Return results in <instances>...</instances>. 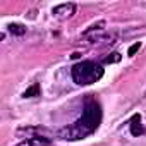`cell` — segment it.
<instances>
[{"label": "cell", "mask_w": 146, "mask_h": 146, "mask_svg": "<svg viewBox=\"0 0 146 146\" xmlns=\"http://www.w3.org/2000/svg\"><path fill=\"white\" fill-rule=\"evenodd\" d=\"M52 14L58 19H67L70 16L76 14V4L72 2H67V4H60V5H55L52 9Z\"/></svg>", "instance_id": "3"}, {"label": "cell", "mask_w": 146, "mask_h": 146, "mask_svg": "<svg viewBox=\"0 0 146 146\" xmlns=\"http://www.w3.org/2000/svg\"><path fill=\"white\" fill-rule=\"evenodd\" d=\"M120 53H117V52H113V53H110L108 57H105L103 58V64H115V62H120Z\"/></svg>", "instance_id": "9"}, {"label": "cell", "mask_w": 146, "mask_h": 146, "mask_svg": "<svg viewBox=\"0 0 146 146\" xmlns=\"http://www.w3.org/2000/svg\"><path fill=\"white\" fill-rule=\"evenodd\" d=\"M139 48H141V43H139V41H136L134 45H131V48H129L127 55H129V57H132V55H134V53H136V52H137Z\"/></svg>", "instance_id": "10"}, {"label": "cell", "mask_w": 146, "mask_h": 146, "mask_svg": "<svg viewBox=\"0 0 146 146\" xmlns=\"http://www.w3.org/2000/svg\"><path fill=\"white\" fill-rule=\"evenodd\" d=\"M40 93H41L40 84H38V83H35L33 86H29V88L23 93V96H24V98H35V96H40Z\"/></svg>", "instance_id": "6"}, {"label": "cell", "mask_w": 146, "mask_h": 146, "mask_svg": "<svg viewBox=\"0 0 146 146\" xmlns=\"http://www.w3.org/2000/svg\"><path fill=\"white\" fill-rule=\"evenodd\" d=\"M9 33H12V35H16V36H23L24 33H26V28L23 26V24H17V23H14V24H9Z\"/></svg>", "instance_id": "7"}, {"label": "cell", "mask_w": 146, "mask_h": 146, "mask_svg": "<svg viewBox=\"0 0 146 146\" xmlns=\"http://www.w3.org/2000/svg\"><path fill=\"white\" fill-rule=\"evenodd\" d=\"M105 24H107L105 21H98V23L91 24V26H90L83 35H84V36H88V35H91V33H95V31H100V29H103V28H105Z\"/></svg>", "instance_id": "8"}, {"label": "cell", "mask_w": 146, "mask_h": 146, "mask_svg": "<svg viewBox=\"0 0 146 146\" xmlns=\"http://www.w3.org/2000/svg\"><path fill=\"white\" fill-rule=\"evenodd\" d=\"M102 122V108L96 100H88L83 110V115L70 125L58 131V137L65 141H79L91 136Z\"/></svg>", "instance_id": "1"}, {"label": "cell", "mask_w": 146, "mask_h": 146, "mask_svg": "<svg viewBox=\"0 0 146 146\" xmlns=\"http://www.w3.org/2000/svg\"><path fill=\"white\" fill-rule=\"evenodd\" d=\"M70 76L74 79L76 84L79 86H90L103 78V67L98 62L93 60H83L76 65H72Z\"/></svg>", "instance_id": "2"}, {"label": "cell", "mask_w": 146, "mask_h": 146, "mask_svg": "<svg viewBox=\"0 0 146 146\" xmlns=\"http://www.w3.org/2000/svg\"><path fill=\"white\" fill-rule=\"evenodd\" d=\"M131 134L132 136H141L143 132H144V129H143V125H141V117L139 115H134L132 119H131Z\"/></svg>", "instance_id": "5"}, {"label": "cell", "mask_w": 146, "mask_h": 146, "mask_svg": "<svg viewBox=\"0 0 146 146\" xmlns=\"http://www.w3.org/2000/svg\"><path fill=\"white\" fill-rule=\"evenodd\" d=\"M48 144H50V139H48V137H43V136H31V137L23 139V141L17 143L16 146H48Z\"/></svg>", "instance_id": "4"}]
</instances>
